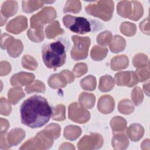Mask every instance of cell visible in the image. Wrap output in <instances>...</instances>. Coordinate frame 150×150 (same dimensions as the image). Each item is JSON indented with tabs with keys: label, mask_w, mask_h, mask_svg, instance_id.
I'll use <instances>...</instances> for the list:
<instances>
[{
	"label": "cell",
	"mask_w": 150,
	"mask_h": 150,
	"mask_svg": "<svg viewBox=\"0 0 150 150\" xmlns=\"http://www.w3.org/2000/svg\"><path fill=\"white\" fill-rule=\"evenodd\" d=\"M103 139L98 134H91L90 135L84 136L78 142V149L83 145H89V149L99 148L102 146Z\"/></svg>",
	"instance_id": "cell-9"
},
{
	"label": "cell",
	"mask_w": 150,
	"mask_h": 150,
	"mask_svg": "<svg viewBox=\"0 0 150 150\" xmlns=\"http://www.w3.org/2000/svg\"><path fill=\"white\" fill-rule=\"evenodd\" d=\"M24 96L25 94L20 87L11 88L8 94L9 101L13 104H16L17 102Z\"/></svg>",
	"instance_id": "cell-25"
},
{
	"label": "cell",
	"mask_w": 150,
	"mask_h": 150,
	"mask_svg": "<svg viewBox=\"0 0 150 150\" xmlns=\"http://www.w3.org/2000/svg\"><path fill=\"white\" fill-rule=\"evenodd\" d=\"M114 108V101L110 96H104L100 98L98 109L103 114L110 113Z\"/></svg>",
	"instance_id": "cell-12"
},
{
	"label": "cell",
	"mask_w": 150,
	"mask_h": 150,
	"mask_svg": "<svg viewBox=\"0 0 150 150\" xmlns=\"http://www.w3.org/2000/svg\"><path fill=\"white\" fill-rule=\"evenodd\" d=\"M27 35L31 40L35 42H39L43 40L44 39L43 30H35L29 29L28 31Z\"/></svg>",
	"instance_id": "cell-35"
},
{
	"label": "cell",
	"mask_w": 150,
	"mask_h": 150,
	"mask_svg": "<svg viewBox=\"0 0 150 150\" xmlns=\"http://www.w3.org/2000/svg\"><path fill=\"white\" fill-rule=\"evenodd\" d=\"M25 91L28 93H30L33 91L44 93L45 91V86L42 82L36 80L33 83L28 86L25 88Z\"/></svg>",
	"instance_id": "cell-34"
},
{
	"label": "cell",
	"mask_w": 150,
	"mask_h": 150,
	"mask_svg": "<svg viewBox=\"0 0 150 150\" xmlns=\"http://www.w3.org/2000/svg\"><path fill=\"white\" fill-rule=\"evenodd\" d=\"M111 38V33L110 31H104L98 35L97 40L98 43L105 46L110 42Z\"/></svg>",
	"instance_id": "cell-40"
},
{
	"label": "cell",
	"mask_w": 150,
	"mask_h": 150,
	"mask_svg": "<svg viewBox=\"0 0 150 150\" xmlns=\"http://www.w3.org/2000/svg\"><path fill=\"white\" fill-rule=\"evenodd\" d=\"M87 71V67L86 64L80 63L75 65L73 68V73L74 75L79 77L81 76L83 74H85Z\"/></svg>",
	"instance_id": "cell-41"
},
{
	"label": "cell",
	"mask_w": 150,
	"mask_h": 150,
	"mask_svg": "<svg viewBox=\"0 0 150 150\" xmlns=\"http://www.w3.org/2000/svg\"><path fill=\"white\" fill-rule=\"evenodd\" d=\"M125 41L120 36L116 35L112 39L110 47L112 52L118 53L122 51L125 49Z\"/></svg>",
	"instance_id": "cell-22"
},
{
	"label": "cell",
	"mask_w": 150,
	"mask_h": 150,
	"mask_svg": "<svg viewBox=\"0 0 150 150\" xmlns=\"http://www.w3.org/2000/svg\"><path fill=\"white\" fill-rule=\"evenodd\" d=\"M118 110L121 113L129 114L134 111V106L129 100H124L121 101L118 104Z\"/></svg>",
	"instance_id": "cell-33"
},
{
	"label": "cell",
	"mask_w": 150,
	"mask_h": 150,
	"mask_svg": "<svg viewBox=\"0 0 150 150\" xmlns=\"http://www.w3.org/2000/svg\"><path fill=\"white\" fill-rule=\"evenodd\" d=\"M81 10V2L79 1H67L64 8V12L77 13Z\"/></svg>",
	"instance_id": "cell-32"
},
{
	"label": "cell",
	"mask_w": 150,
	"mask_h": 150,
	"mask_svg": "<svg viewBox=\"0 0 150 150\" xmlns=\"http://www.w3.org/2000/svg\"><path fill=\"white\" fill-rule=\"evenodd\" d=\"M35 79V76L33 74L20 72L14 74L11 79V83L13 86H24L29 84Z\"/></svg>",
	"instance_id": "cell-11"
},
{
	"label": "cell",
	"mask_w": 150,
	"mask_h": 150,
	"mask_svg": "<svg viewBox=\"0 0 150 150\" xmlns=\"http://www.w3.org/2000/svg\"><path fill=\"white\" fill-rule=\"evenodd\" d=\"M42 131L47 137L53 140V139H56L59 137L60 128L58 124H51Z\"/></svg>",
	"instance_id": "cell-23"
},
{
	"label": "cell",
	"mask_w": 150,
	"mask_h": 150,
	"mask_svg": "<svg viewBox=\"0 0 150 150\" xmlns=\"http://www.w3.org/2000/svg\"><path fill=\"white\" fill-rule=\"evenodd\" d=\"M90 114L84 108L79 107L77 103H73L69 107V117L78 123H85L90 119Z\"/></svg>",
	"instance_id": "cell-7"
},
{
	"label": "cell",
	"mask_w": 150,
	"mask_h": 150,
	"mask_svg": "<svg viewBox=\"0 0 150 150\" xmlns=\"http://www.w3.org/2000/svg\"><path fill=\"white\" fill-rule=\"evenodd\" d=\"M60 73H62L66 78L67 83H71L74 80V77L71 72L68 70H63Z\"/></svg>",
	"instance_id": "cell-47"
},
{
	"label": "cell",
	"mask_w": 150,
	"mask_h": 150,
	"mask_svg": "<svg viewBox=\"0 0 150 150\" xmlns=\"http://www.w3.org/2000/svg\"><path fill=\"white\" fill-rule=\"evenodd\" d=\"M11 112V106L8 101L2 97L1 98V114L4 115H9Z\"/></svg>",
	"instance_id": "cell-43"
},
{
	"label": "cell",
	"mask_w": 150,
	"mask_h": 150,
	"mask_svg": "<svg viewBox=\"0 0 150 150\" xmlns=\"http://www.w3.org/2000/svg\"><path fill=\"white\" fill-rule=\"evenodd\" d=\"M74 46L71 50V56L75 60L86 59L88 55V50L90 45V39L88 37H80L72 36Z\"/></svg>",
	"instance_id": "cell-6"
},
{
	"label": "cell",
	"mask_w": 150,
	"mask_h": 150,
	"mask_svg": "<svg viewBox=\"0 0 150 150\" xmlns=\"http://www.w3.org/2000/svg\"><path fill=\"white\" fill-rule=\"evenodd\" d=\"M127 132L131 140L133 141H137L142 137L144 129L141 125L137 124H134L129 126Z\"/></svg>",
	"instance_id": "cell-17"
},
{
	"label": "cell",
	"mask_w": 150,
	"mask_h": 150,
	"mask_svg": "<svg viewBox=\"0 0 150 150\" xmlns=\"http://www.w3.org/2000/svg\"><path fill=\"white\" fill-rule=\"evenodd\" d=\"M128 59L125 55L118 56L114 57L111 62V68L114 70L125 69L128 66Z\"/></svg>",
	"instance_id": "cell-18"
},
{
	"label": "cell",
	"mask_w": 150,
	"mask_h": 150,
	"mask_svg": "<svg viewBox=\"0 0 150 150\" xmlns=\"http://www.w3.org/2000/svg\"><path fill=\"white\" fill-rule=\"evenodd\" d=\"M81 133V129L77 126L69 125L64 128V136L66 138L70 140L77 139Z\"/></svg>",
	"instance_id": "cell-26"
},
{
	"label": "cell",
	"mask_w": 150,
	"mask_h": 150,
	"mask_svg": "<svg viewBox=\"0 0 150 150\" xmlns=\"http://www.w3.org/2000/svg\"><path fill=\"white\" fill-rule=\"evenodd\" d=\"M25 135V132L21 128H15L10 131L7 137V139L10 146L16 145L19 143Z\"/></svg>",
	"instance_id": "cell-15"
},
{
	"label": "cell",
	"mask_w": 150,
	"mask_h": 150,
	"mask_svg": "<svg viewBox=\"0 0 150 150\" xmlns=\"http://www.w3.org/2000/svg\"><path fill=\"white\" fill-rule=\"evenodd\" d=\"M114 86L113 79L110 76H104L100 78L99 89L101 91L106 92L111 90Z\"/></svg>",
	"instance_id": "cell-27"
},
{
	"label": "cell",
	"mask_w": 150,
	"mask_h": 150,
	"mask_svg": "<svg viewBox=\"0 0 150 150\" xmlns=\"http://www.w3.org/2000/svg\"><path fill=\"white\" fill-rule=\"evenodd\" d=\"M128 144L129 142L127 138L123 134H117L114 135L112 140V145L115 148H116L117 145H122V148L124 149L128 146Z\"/></svg>",
	"instance_id": "cell-30"
},
{
	"label": "cell",
	"mask_w": 150,
	"mask_h": 150,
	"mask_svg": "<svg viewBox=\"0 0 150 150\" xmlns=\"http://www.w3.org/2000/svg\"><path fill=\"white\" fill-rule=\"evenodd\" d=\"M9 124L8 121L2 118H1V132H6Z\"/></svg>",
	"instance_id": "cell-48"
},
{
	"label": "cell",
	"mask_w": 150,
	"mask_h": 150,
	"mask_svg": "<svg viewBox=\"0 0 150 150\" xmlns=\"http://www.w3.org/2000/svg\"><path fill=\"white\" fill-rule=\"evenodd\" d=\"M80 84L84 90H94L96 86V78L92 76H87L82 79Z\"/></svg>",
	"instance_id": "cell-31"
},
{
	"label": "cell",
	"mask_w": 150,
	"mask_h": 150,
	"mask_svg": "<svg viewBox=\"0 0 150 150\" xmlns=\"http://www.w3.org/2000/svg\"><path fill=\"white\" fill-rule=\"evenodd\" d=\"M52 118L55 120H64L65 119V107L63 105H58L54 108Z\"/></svg>",
	"instance_id": "cell-39"
},
{
	"label": "cell",
	"mask_w": 150,
	"mask_h": 150,
	"mask_svg": "<svg viewBox=\"0 0 150 150\" xmlns=\"http://www.w3.org/2000/svg\"><path fill=\"white\" fill-rule=\"evenodd\" d=\"M22 63L23 67L30 70H35L38 66V63L36 60L28 55L24 56L22 58Z\"/></svg>",
	"instance_id": "cell-38"
},
{
	"label": "cell",
	"mask_w": 150,
	"mask_h": 150,
	"mask_svg": "<svg viewBox=\"0 0 150 150\" xmlns=\"http://www.w3.org/2000/svg\"><path fill=\"white\" fill-rule=\"evenodd\" d=\"M18 9V3L15 1H6L4 2L1 6V14L5 18L14 15Z\"/></svg>",
	"instance_id": "cell-14"
},
{
	"label": "cell",
	"mask_w": 150,
	"mask_h": 150,
	"mask_svg": "<svg viewBox=\"0 0 150 150\" xmlns=\"http://www.w3.org/2000/svg\"><path fill=\"white\" fill-rule=\"evenodd\" d=\"M13 39V37L8 34L4 33L1 35V47L2 49H5L8 43Z\"/></svg>",
	"instance_id": "cell-44"
},
{
	"label": "cell",
	"mask_w": 150,
	"mask_h": 150,
	"mask_svg": "<svg viewBox=\"0 0 150 150\" xmlns=\"http://www.w3.org/2000/svg\"><path fill=\"white\" fill-rule=\"evenodd\" d=\"M79 103L83 108H91L94 105L95 96L90 93H83L79 96Z\"/></svg>",
	"instance_id": "cell-20"
},
{
	"label": "cell",
	"mask_w": 150,
	"mask_h": 150,
	"mask_svg": "<svg viewBox=\"0 0 150 150\" xmlns=\"http://www.w3.org/2000/svg\"><path fill=\"white\" fill-rule=\"evenodd\" d=\"M11 65L6 61H2L1 62V76H5L11 71Z\"/></svg>",
	"instance_id": "cell-45"
},
{
	"label": "cell",
	"mask_w": 150,
	"mask_h": 150,
	"mask_svg": "<svg viewBox=\"0 0 150 150\" xmlns=\"http://www.w3.org/2000/svg\"><path fill=\"white\" fill-rule=\"evenodd\" d=\"M132 98L134 104L136 105L141 104L143 100V96L142 91L139 87H135L134 88L132 93Z\"/></svg>",
	"instance_id": "cell-42"
},
{
	"label": "cell",
	"mask_w": 150,
	"mask_h": 150,
	"mask_svg": "<svg viewBox=\"0 0 150 150\" xmlns=\"http://www.w3.org/2000/svg\"><path fill=\"white\" fill-rule=\"evenodd\" d=\"M108 49L105 47H102L95 46L91 50V57L95 60H101L105 57Z\"/></svg>",
	"instance_id": "cell-28"
},
{
	"label": "cell",
	"mask_w": 150,
	"mask_h": 150,
	"mask_svg": "<svg viewBox=\"0 0 150 150\" xmlns=\"http://www.w3.org/2000/svg\"><path fill=\"white\" fill-rule=\"evenodd\" d=\"M120 30L124 35L132 36L135 34L137 29L134 24L129 22H124L121 25Z\"/></svg>",
	"instance_id": "cell-37"
},
{
	"label": "cell",
	"mask_w": 150,
	"mask_h": 150,
	"mask_svg": "<svg viewBox=\"0 0 150 150\" xmlns=\"http://www.w3.org/2000/svg\"><path fill=\"white\" fill-rule=\"evenodd\" d=\"M6 49L9 56L12 57H16L21 53L23 50V45L20 40L13 38L7 45Z\"/></svg>",
	"instance_id": "cell-13"
},
{
	"label": "cell",
	"mask_w": 150,
	"mask_h": 150,
	"mask_svg": "<svg viewBox=\"0 0 150 150\" xmlns=\"http://www.w3.org/2000/svg\"><path fill=\"white\" fill-rule=\"evenodd\" d=\"M115 79L117 85L128 87H132L139 81L137 74L134 71L119 72L115 74Z\"/></svg>",
	"instance_id": "cell-8"
},
{
	"label": "cell",
	"mask_w": 150,
	"mask_h": 150,
	"mask_svg": "<svg viewBox=\"0 0 150 150\" xmlns=\"http://www.w3.org/2000/svg\"><path fill=\"white\" fill-rule=\"evenodd\" d=\"M6 132H1V149H6L10 148V145L6 142Z\"/></svg>",
	"instance_id": "cell-46"
},
{
	"label": "cell",
	"mask_w": 150,
	"mask_h": 150,
	"mask_svg": "<svg viewBox=\"0 0 150 150\" xmlns=\"http://www.w3.org/2000/svg\"><path fill=\"white\" fill-rule=\"evenodd\" d=\"M46 1H24L22 2L23 11L31 13L42 7Z\"/></svg>",
	"instance_id": "cell-19"
},
{
	"label": "cell",
	"mask_w": 150,
	"mask_h": 150,
	"mask_svg": "<svg viewBox=\"0 0 150 150\" xmlns=\"http://www.w3.org/2000/svg\"><path fill=\"white\" fill-rule=\"evenodd\" d=\"M131 3L133 5L134 12L132 15L129 17V18L134 21H137L142 15L143 8L141 4L139 2L131 1Z\"/></svg>",
	"instance_id": "cell-36"
},
{
	"label": "cell",
	"mask_w": 150,
	"mask_h": 150,
	"mask_svg": "<svg viewBox=\"0 0 150 150\" xmlns=\"http://www.w3.org/2000/svg\"><path fill=\"white\" fill-rule=\"evenodd\" d=\"M63 22L64 26L68 29L79 34H85L92 31L94 29L93 27V21L84 17H77L67 15L63 17Z\"/></svg>",
	"instance_id": "cell-3"
},
{
	"label": "cell",
	"mask_w": 150,
	"mask_h": 150,
	"mask_svg": "<svg viewBox=\"0 0 150 150\" xmlns=\"http://www.w3.org/2000/svg\"><path fill=\"white\" fill-rule=\"evenodd\" d=\"M26 18L23 16H19L9 22L6 26V29L9 32L18 34L26 29Z\"/></svg>",
	"instance_id": "cell-10"
},
{
	"label": "cell",
	"mask_w": 150,
	"mask_h": 150,
	"mask_svg": "<svg viewBox=\"0 0 150 150\" xmlns=\"http://www.w3.org/2000/svg\"><path fill=\"white\" fill-rule=\"evenodd\" d=\"M67 81L64 76L62 74H54L50 76L48 83L50 87L53 88L64 87L66 86Z\"/></svg>",
	"instance_id": "cell-16"
},
{
	"label": "cell",
	"mask_w": 150,
	"mask_h": 150,
	"mask_svg": "<svg viewBox=\"0 0 150 150\" xmlns=\"http://www.w3.org/2000/svg\"><path fill=\"white\" fill-rule=\"evenodd\" d=\"M64 33V30L60 28L58 21H55L46 28V36L49 39L54 38L58 35Z\"/></svg>",
	"instance_id": "cell-21"
},
{
	"label": "cell",
	"mask_w": 150,
	"mask_h": 150,
	"mask_svg": "<svg viewBox=\"0 0 150 150\" xmlns=\"http://www.w3.org/2000/svg\"><path fill=\"white\" fill-rule=\"evenodd\" d=\"M114 11V2L111 1H100L90 4L86 7V11L89 15L101 19L109 21Z\"/></svg>",
	"instance_id": "cell-4"
},
{
	"label": "cell",
	"mask_w": 150,
	"mask_h": 150,
	"mask_svg": "<svg viewBox=\"0 0 150 150\" xmlns=\"http://www.w3.org/2000/svg\"><path fill=\"white\" fill-rule=\"evenodd\" d=\"M42 59L46 66L56 69L63 66L66 59V46L61 40L45 44L42 49Z\"/></svg>",
	"instance_id": "cell-2"
},
{
	"label": "cell",
	"mask_w": 150,
	"mask_h": 150,
	"mask_svg": "<svg viewBox=\"0 0 150 150\" xmlns=\"http://www.w3.org/2000/svg\"><path fill=\"white\" fill-rule=\"evenodd\" d=\"M56 16V12L52 7H45L39 13L32 16L30 18V29L43 30L45 24L50 22Z\"/></svg>",
	"instance_id": "cell-5"
},
{
	"label": "cell",
	"mask_w": 150,
	"mask_h": 150,
	"mask_svg": "<svg viewBox=\"0 0 150 150\" xmlns=\"http://www.w3.org/2000/svg\"><path fill=\"white\" fill-rule=\"evenodd\" d=\"M118 14L123 17H128L132 12V3L130 1H121L117 5Z\"/></svg>",
	"instance_id": "cell-24"
},
{
	"label": "cell",
	"mask_w": 150,
	"mask_h": 150,
	"mask_svg": "<svg viewBox=\"0 0 150 150\" xmlns=\"http://www.w3.org/2000/svg\"><path fill=\"white\" fill-rule=\"evenodd\" d=\"M110 124L114 132H120L123 131L125 128L127 122L125 119L121 117H115L111 120Z\"/></svg>",
	"instance_id": "cell-29"
},
{
	"label": "cell",
	"mask_w": 150,
	"mask_h": 150,
	"mask_svg": "<svg viewBox=\"0 0 150 150\" xmlns=\"http://www.w3.org/2000/svg\"><path fill=\"white\" fill-rule=\"evenodd\" d=\"M20 112L22 123L30 128H36L45 125L49 121L53 110L45 98L34 95L22 103Z\"/></svg>",
	"instance_id": "cell-1"
}]
</instances>
